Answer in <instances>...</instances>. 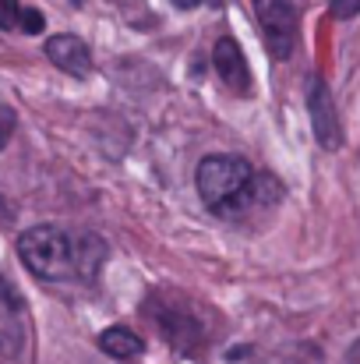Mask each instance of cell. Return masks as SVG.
<instances>
[{
    "label": "cell",
    "instance_id": "11",
    "mask_svg": "<svg viewBox=\"0 0 360 364\" xmlns=\"http://www.w3.org/2000/svg\"><path fill=\"white\" fill-rule=\"evenodd\" d=\"M11 127H14V117L0 107V149H4V141H7V134H11Z\"/></svg>",
    "mask_w": 360,
    "mask_h": 364
},
{
    "label": "cell",
    "instance_id": "1",
    "mask_svg": "<svg viewBox=\"0 0 360 364\" xmlns=\"http://www.w3.org/2000/svg\"><path fill=\"white\" fill-rule=\"evenodd\" d=\"M18 255L39 279H96L107 262V244L92 230L71 234L60 227H32L18 237Z\"/></svg>",
    "mask_w": 360,
    "mask_h": 364
},
{
    "label": "cell",
    "instance_id": "7",
    "mask_svg": "<svg viewBox=\"0 0 360 364\" xmlns=\"http://www.w3.org/2000/svg\"><path fill=\"white\" fill-rule=\"evenodd\" d=\"M99 347H103L110 358H117V361H131V358L141 354V336L131 333L127 326H110V329H103Z\"/></svg>",
    "mask_w": 360,
    "mask_h": 364
},
{
    "label": "cell",
    "instance_id": "9",
    "mask_svg": "<svg viewBox=\"0 0 360 364\" xmlns=\"http://www.w3.org/2000/svg\"><path fill=\"white\" fill-rule=\"evenodd\" d=\"M21 4L18 0H0V28H18Z\"/></svg>",
    "mask_w": 360,
    "mask_h": 364
},
{
    "label": "cell",
    "instance_id": "12",
    "mask_svg": "<svg viewBox=\"0 0 360 364\" xmlns=\"http://www.w3.org/2000/svg\"><path fill=\"white\" fill-rule=\"evenodd\" d=\"M202 0H173V7H180V11H191V7H198Z\"/></svg>",
    "mask_w": 360,
    "mask_h": 364
},
{
    "label": "cell",
    "instance_id": "13",
    "mask_svg": "<svg viewBox=\"0 0 360 364\" xmlns=\"http://www.w3.org/2000/svg\"><path fill=\"white\" fill-rule=\"evenodd\" d=\"M0 213H7V209H4V202H0Z\"/></svg>",
    "mask_w": 360,
    "mask_h": 364
},
{
    "label": "cell",
    "instance_id": "10",
    "mask_svg": "<svg viewBox=\"0 0 360 364\" xmlns=\"http://www.w3.org/2000/svg\"><path fill=\"white\" fill-rule=\"evenodd\" d=\"M332 14H336V18H357L360 0H332Z\"/></svg>",
    "mask_w": 360,
    "mask_h": 364
},
{
    "label": "cell",
    "instance_id": "8",
    "mask_svg": "<svg viewBox=\"0 0 360 364\" xmlns=\"http://www.w3.org/2000/svg\"><path fill=\"white\" fill-rule=\"evenodd\" d=\"M18 25H21L25 32L39 36V32H43V14H39L36 7H21V14H18Z\"/></svg>",
    "mask_w": 360,
    "mask_h": 364
},
{
    "label": "cell",
    "instance_id": "3",
    "mask_svg": "<svg viewBox=\"0 0 360 364\" xmlns=\"http://www.w3.org/2000/svg\"><path fill=\"white\" fill-rule=\"evenodd\" d=\"M254 14H258V25L265 32L272 57L286 60L293 53V43H297V7H293V0H254Z\"/></svg>",
    "mask_w": 360,
    "mask_h": 364
},
{
    "label": "cell",
    "instance_id": "5",
    "mask_svg": "<svg viewBox=\"0 0 360 364\" xmlns=\"http://www.w3.org/2000/svg\"><path fill=\"white\" fill-rule=\"evenodd\" d=\"M212 60H216V71H219V78H223L227 89H234L237 96L251 92V68H247V57H244V50L237 46V39L223 36L216 43V50H212Z\"/></svg>",
    "mask_w": 360,
    "mask_h": 364
},
{
    "label": "cell",
    "instance_id": "6",
    "mask_svg": "<svg viewBox=\"0 0 360 364\" xmlns=\"http://www.w3.org/2000/svg\"><path fill=\"white\" fill-rule=\"evenodd\" d=\"M46 57H50L60 71H67V75H75V78H85V75L92 71V53H89V46H85L78 36H71V32L53 36V39L46 43Z\"/></svg>",
    "mask_w": 360,
    "mask_h": 364
},
{
    "label": "cell",
    "instance_id": "4",
    "mask_svg": "<svg viewBox=\"0 0 360 364\" xmlns=\"http://www.w3.org/2000/svg\"><path fill=\"white\" fill-rule=\"evenodd\" d=\"M307 114H311V127H315V138L322 149H339L343 145V127L336 117V103H332V92L322 78H311L307 85Z\"/></svg>",
    "mask_w": 360,
    "mask_h": 364
},
{
    "label": "cell",
    "instance_id": "2",
    "mask_svg": "<svg viewBox=\"0 0 360 364\" xmlns=\"http://www.w3.org/2000/svg\"><path fill=\"white\" fill-rule=\"evenodd\" d=\"M195 181H198V195L209 205V213L223 220H240L251 209L272 205L283 195V188L268 173H254V166L234 152L205 156Z\"/></svg>",
    "mask_w": 360,
    "mask_h": 364
}]
</instances>
